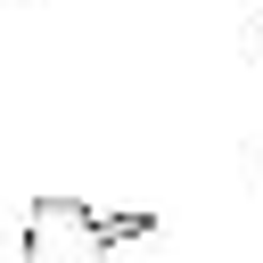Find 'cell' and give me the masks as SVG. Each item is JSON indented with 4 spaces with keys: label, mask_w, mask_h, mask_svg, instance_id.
Listing matches in <instances>:
<instances>
[{
    "label": "cell",
    "mask_w": 263,
    "mask_h": 263,
    "mask_svg": "<svg viewBox=\"0 0 263 263\" xmlns=\"http://www.w3.org/2000/svg\"><path fill=\"white\" fill-rule=\"evenodd\" d=\"M132 238H156V214L132 205V214H99L82 197H33L25 205V238H16V263H115V247Z\"/></svg>",
    "instance_id": "cell-1"
}]
</instances>
